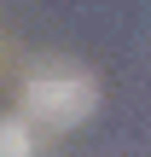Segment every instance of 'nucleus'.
Here are the masks:
<instances>
[{
  "label": "nucleus",
  "instance_id": "obj_1",
  "mask_svg": "<svg viewBox=\"0 0 151 157\" xmlns=\"http://www.w3.org/2000/svg\"><path fill=\"white\" fill-rule=\"evenodd\" d=\"M99 111V82L87 70H70V64H47L23 82V122H41V128H81L87 117Z\"/></svg>",
  "mask_w": 151,
  "mask_h": 157
},
{
  "label": "nucleus",
  "instance_id": "obj_2",
  "mask_svg": "<svg viewBox=\"0 0 151 157\" xmlns=\"http://www.w3.org/2000/svg\"><path fill=\"white\" fill-rule=\"evenodd\" d=\"M0 157H35V134L23 117H0Z\"/></svg>",
  "mask_w": 151,
  "mask_h": 157
}]
</instances>
